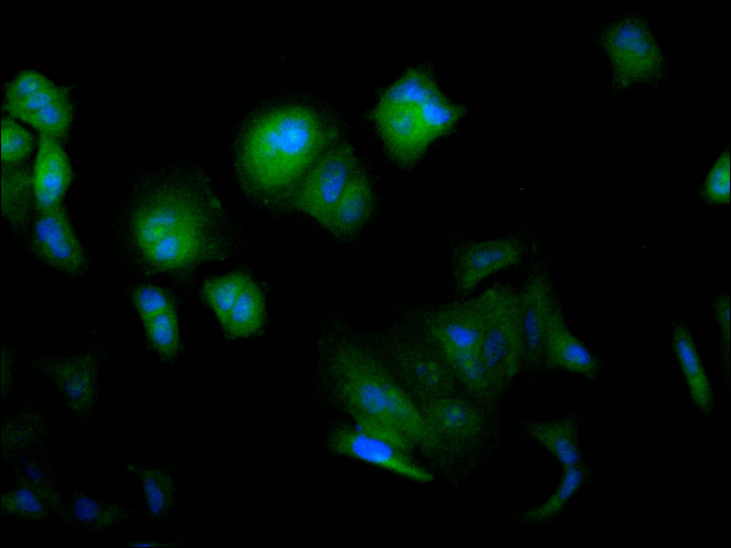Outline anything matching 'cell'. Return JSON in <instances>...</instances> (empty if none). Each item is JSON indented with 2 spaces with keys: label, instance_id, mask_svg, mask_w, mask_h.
I'll list each match as a JSON object with an SVG mask.
<instances>
[{
  "label": "cell",
  "instance_id": "d6986e66",
  "mask_svg": "<svg viewBox=\"0 0 731 548\" xmlns=\"http://www.w3.org/2000/svg\"><path fill=\"white\" fill-rule=\"evenodd\" d=\"M133 509L130 505L103 501L79 492L64 501L59 513L64 521L75 531L95 535L106 532L121 521L129 518Z\"/></svg>",
  "mask_w": 731,
  "mask_h": 548
},
{
  "label": "cell",
  "instance_id": "4fadbf2b",
  "mask_svg": "<svg viewBox=\"0 0 731 548\" xmlns=\"http://www.w3.org/2000/svg\"><path fill=\"white\" fill-rule=\"evenodd\" d=\"M460 392L457 391L419 405L427 423L443 443L445 439H475L483 428V405Z\"/></svg>",
  "mask_w": 731,
  "mask_h": 548
},
{
  "label": "cell",
  "instance_id": "d4e9b609",
  "mask_svg": "<svg viewBox=\"0 0 731 548\" xmlns=\"http://www.w3.org/2000/svg\"><path fill=\"white\" fill-rule=\"evenodd\" d=\"M52 376L69 406L84 413L94 405L96 394L95 368L86 357L69 359L54 366Z\"/></svg>",
  "mask_w": 731,
  "mask_h": 548
},
{
  "label": "cell",
  "instance_id": "836d02e7",
  "mask_svg": "<svg viewBox=\"0 0 731 548\" xmlns=\"http://www.w3.org/2000/svg\"><path fill=\"white\" fill-rule=\"evenodd\" d=\"M54 83L47 76L37 70L21 71L5 85L3 102L21 99Z\"/></svg>",
  "mask_w": 731,
  "mask_h": 548
},
{
  "label": "cell",
  "instance_id": "ba28073f",
  "mask_svg": "<svg viewBox=\"0 0 731 548\" xmlns=\"http://www.w3.org/2000/svg\"><path fill=\"white\" fill-rule=\"evenodd\" d=\"M370 115L385 151L400 166L415 163L432 143L420 113L410 105L377 103Z\"/></svg>",
  "mask_w": 731,
  "mask_h": 548
},
{
  "label": "cell",
  "instance_id": "7a4b0ae2",
  "mask_svg": "<svg viewBox=\"0 0 731 548\" xmlns=\"http://www.w3.org/2000/svg\"><path fill=\"white\" fill-rule=\"evenodd\" d=\"M338 136L336 128L312 108H274L254 121L243 137L238 154L243 183L261 195L290 196Z\"/></svg>",
  "mask_w": 731,
  "mask_h": 548
},
{
  "label": "cell",
  "instance_id": "cb8c5ba5",
  "mask_svg": "<svg viewBox=\"0 0 731 548\" xmlns=\"http://www.w3.org/2000/svg\"><path fill=\"white\" fill-rule=\"evenodd\" d=\"M520 429L529 438L550 452L563 468L581 463L578 425L566 418L549 421H527Z\"/></svg>",
  "mask_w": 731,
  "mask_h": 548
},
{
  "label": "cell",
  "instance_id": "7c38bea8",
  "mask_svg": "<svg viewBox=\"0 0 731 548\" xmlns=\"http://www.w3.org/2000/svg\"><path fill=\"white\" fill-rule=\"evenodd\" d=\"M523 247L512 238L473 243L457 252L453 276L457 289L463 294L473 290L487 277L518 264Z\"/></svg>",
  "mask_w": 731,
  "mask_h": 548
},
{
  "label": "cell",
  "instance_id": "44dd1931",
  "mask_svg": "<svg viewBox=\"0 0 731 548\" xmlns=\"http://www.w3.org/2000/svg\"><path fill=\"white\" fill-rule=\"evenodd\" d=\"M460 391L481 405L495 402L503 392L480 351L437 347Z\"/></svg>",
  "mask_w": 731,
  "mask_h": 548
},
{
  "label": "cell",
  "instance_id": "5bb4252c",
  "mask_svg": "<svg viewBox=\"0 0 731 548\" xmlns=\"http://www.w3.org/2000/svg\"><path fill=\"white\" fill-rule=\"evenodd\" d=\"M543 365L593 377L597 371L595 359L571 333L561 308L553 298L548 311L543 340Z\"/></svg>",
  "mask_w": 731,
  "mask_h": 548
},
{
  "label": "cell",
  "instance_id": "52a82bcc",
  "mask_svg": "<svg viewBox=\"0 0 731 548\" xmlns=\"http://www.w3.org/2000/svg\"><path fill=\"white\" fill-rule=\"evenodd\" d=\"M378 103L408 104L416 108L432 141L449 131L457 116L432 78L418 67L407 69L383 91Z\"/></svg>",
  "mask_w": 731,
  "mask_h": 548
},
{
  "label": "cell",
  "instance_id": "d6a6232c",
  "mask_svg": "<svg viewBox=\"0 0 731 548\" xmlns=\"http://www.w3.org/2000/svg\"><path fill=\"white\" fill-rule=\"evenodd\" d=\"M69 96V86L55 83L21 99L3 102V108L9 116L19 119L21 116L36 111L51 102Z\"/></svg>",
  "mask_w": 731,
  "mask_h": 548
},
{
  "label": "cell",
  "instance_id": "83f0119b",
  "mask_svg": "<svg viewBox=\"0 0 731 548\" xmlns=\"http://www.w3.org/2000/svg\"><path fill=\"white\" fill-rule=\"evenodd\" d=\"M588 472L582 463L564 469L563 479L557 489L543 504L523 512L518 522L523 525L543 523L557 516L587 479Z\"/></svg>",
  "mask_w": 731,
  "mask_h": 548
},
{
  "label": "cell",
  "instance_id": "9c48e42d",
  "mask_svg": "<svg viewBox=\"0 0 731 548\" xmlns=\"http://www.w3.org/2000/svg\"><path fill=\"white\" fill-rule=\"evenodd\" d=\"M31 242L36 255L53 269L79 275L86 268L84 249L64 204L37 214Z\"/></svg>",
  "mask_w": 731,
  "mask_h": 548
},
{
  "label": "cell",
  "instance_id": "8992f818",
  "mask_svg": "<svg viewBox=\"0 0 731 548\" xmlns=\"http://www.w3.org/2000/svg\"><path fill=\"white\" fill-rule=\"evenodd\" d=\"M328 450L375 466L412 481L428 483L434 476L418 465L410 452L351 425H341L328 434Z\"/></svg>",
  "mask_w": 731,
  "mask_h": 548
},
{
  "label": "cell",
  "instance_id": "d590c367",
  "mask_svg": "<svg viewBox=\"0 0 731 548\" xmlns=\"http://www.w3.org/2000/svg\"><path fill=\"white\" fill-rule=\"evenodd\" d=\"M127 468L141 481L150 512L154 515L160 514L166 504L165 489L160 473L141 465H130Z\"/></svg>",
  "mask_w": 731,
  "mask_h": 548
},
{
  "label": "cell",
  "instance_id": "603a6c76",
  "mask_svg": "<svg viewBox=\"0 0 731 548\" xmlns=\"http://www.w3.org/2000/svg\"><path fill=\"white\" fill-rule=\"evenodd\" d=\"M36 211L32 170L24 164L1 168V213L16 230L26 228Z\"/></svg>",
  "mask_w": 731,
  "mask_h": 548
},
{
  "label": "cell",
  "instance_id": "ffe728a7",
  "mask_svg": "<svg viewBox=\"0 0 731 548\" xmlns=\"http://www.w3.org/2000/svg\"><path fill=\"white\" fill-rule=\"evenodd\" d=\"M374 208V193L361 168L346 186L326 229L338 239H352L369 220Z\"/></svg>",
  "mask_w": 731,
  "mask_h": 548
},
{
  "label": "cell",
  "instance_id": "277c9868",
  "mask_svg": "<svg viewBox=\"0 0 731 548\" xmlns=\"http://www.w3.org/2000/svg\"><path fill=\"white\" fill-rule=\"evenodd\" d=\"M483 316L480 352L493 378L504 390L523 368V345L518 292L505 285L478 295Z\"/></svg>",
  "mask_w": 731,
  "mask_h": 548
},
{
  "label": "cell",
  "instance_id": "30bf717a",
  "mask_svg": "<svg viewBox=\"0 0 731 548\" xmlns=\"http://www.w3.org/2000/svg\"><path fill=\"white\" fill-rule=\"evenodd\" d=\"M426 338L437 347L480 351L483 316L478 296L443 303L427 315Z\"/></svg>",
  "mask_w": 731,
  "mask_h": 548
},
{
  "label": "cell",
  "instance_id": "2e32d148",
  "mask_svg": "<svg viewBox=\"0 0 731 548\" xmlns=\"http://www.w3.org/2000/svg\"><path fill=\"white\" fill-rule=\"evenodd\" d=\"M218 247L210 228H196L167 235L140 256L156 270L178 272L213 257Z\"/></svg>",
  "mask_w": 731,
  "mask_h": 548
},
{
  "label": "cell",
  "instance_id": "ac0fdd59",
  "mask_svg": "<svg viewBox=\"0 0 731 548\" xmlns=\"http://www.w3.org/2000/svg\"><path fill=\"white\" fill-rule=\"evenodd\" d=\"M608 41L611 58L623 76L640 78L656 68V48L639 24L632 21L620 23L611 31Z\"/></svg>",
  "mask_w": 731,
  "mask_h": 548
},
{
  "label": "cell",
  "instance_id": "3957f363",
  "mask_svg": "<svg viewBox=\"0 0 731 548\" xmlns=\"http://www.w3.org/2000/svg\"><path fill=\"white\" fill-rule=\"evenodd\" d=\"M213 197L189 184L168 186L146 197L131 218V240L141 255L171 233L209 228L215 215Z\"/></svg>",
  "mask_w": 731,
  "mask_h": 548
},
{
  "label": "cell",
  "instance_id": "f1b7e54d",
  "mask_svg": "<svg viewBox=\"0 0 731 548\" xmlns=\"http://www.w3.org/2000/svg\"><path fill=\"white\" fill-rule=\"evenodd\" d=\"M251 280L242 272H233L207 280L202 295L213 310L222 327L243 289Z\"/></svg>",
  "mask_w": 731,
  "mask_h": 548
},
{
  "label": "cell",
  "instance_id": "8d00e7d4",
  "mask_svg": "<svg viewBox=\"0 0 731 548\" xmlns=\"http://www.w3.org/2000/svg\"><path fill=\"white\" fill-rule=\"evenodd\" d=\"M708 197L718 203L726 202L730 196V155L724 154L710 173L705 184Z\"/></svg>",
  "mask_w": 731,
  "mask_h": 548
},
{
  "label": "cell",
  "instance_id": "74e56055",
  "mask_svg": "<svg viewBox=\"0 0 731 548\" xmlns=\"http://www.w3.org/2000/svg\"><path fill=\"white\" fill-rule=\"evenodd\" d=\"M716 319L720 326L721 330L729 339L730 318H729V299L724 296L720 299L715 307Z\"/></svg>",
  "mask_w": 731,
  "mask_h": 548
},
{
  "label": "cell",
  "instance_id": "6da1fadb",
  "mask_svg": "<svg viewBox=\"0 0 731 548\" xmlns=\"http://www.w3.org/2000/svg\"><path fill=\"white\" fill-rule=\"evenodd\" d=\"M330 370L337 399L355 426L408 452L444 445L419 405L369 354L354 345L333 352Z\"/></svg>",
  "mask_w": 731,
  "mask_h": 548
},
{
  "label": "cell",
  "instance_id": "8fae6325",
  "mask_svg": "<svg viewBox=\"0 0 731 548\" xmlns=\"http://www.w3.org/2000/svg\"><path fill=\"white\" fill-rule=\"evenodd\" d=\"M397 354L410 395L421 403L458 390L443 356L427 338L404 345Z\"/></svg>",
  "mask_w": 731,
  "mask_h": 548
},
{
  "label": "cell",
  "instance_id": "e575fe53",
  "mask_svg": "<svg viewBox=\"0 0 731 548\" xmlns=\"http://www.w3.org/2000/svg\"><path fill=\"white\" fill-rule=\"evenodd\" d=\"M133 300L143 323L158 313L174 308L168 294L153 285L138 288L134 292Z\"/></svg>",
  "mask_w": 731,
  "mask_h": 548
},
{
  "label": "cell",
  "instance_id": "7402d4cb",
  "mask_svg": "<svg viewBox=\"0 0 731 548\" xmlns=\"http://www.w3.org/2000/svg\"><path fill=\"white\" fill-rule=\"evenodd\" d=\"M1 494V510L11 517L40 522L59 513L64 500L49 483L24 478Z\"/></svg>",
  "mask_w": 731,
  "mask_h": 548
},
{
  "label": "cell",
  "instance_id": "484cf974",
  "mask_svg": "<svg viewBox=\"0 0 731 548\" xmlns=\"http://www.w3.org/2000/svg\"><path fill=\"white\" fill-rule=\"evenodd\" d=\"M673 347L688 385L694 405L703 414H709L713 398L709 382L695 350L689 330L684 323L672 325Z\"/></svg>",
  "mask_w": 731,
  "mask_h": 548
},
{
  "label": "cell",
  "instance_id": "4dcf8cb0",
  "mask_svg": "<svg viewBox=\"0 0 731 548\" xmlns=\"http://www.w3.org/2000/svg\"><path fill=\"white\" fill-rule=\"evenodd\" d=\"M1 137L3 166L24 164L34 151V135L9 115L1 117Z\"/></svg>",
  "mask_w": 731,
  "mask_h": 548
},
{
  "label": "cell",
  "instance_id": "1f68e13d",
  "mask_svg": "<svg viewBox=\"0 0 731 548\" xmlns=\"http://www.w3.org/2000/svg\"><path fill=\"white\" fill-rule=\"evenodd\" d=\"M147 337L156 352L172 359L180 349V335L175 308L158 313L143 323Z\"/></svg>",
  "mask_w": 731,
  "mask_h": 548
},
{
  "label": "cell",
  "instance_id": "e0dca14e",
  "mask_svg": "<svg viewBox=\"0 0 731 548\" xmlns=\"http://www.w3.org/2000/svg\"><path fill=\"white\" fill-rule=\"evenodd\" d=\"M553 297L549 282L540 274L530 277L518 292L523 367L535 370L543 366L544 330L548 308Z\"/></svg>",
  "mask_w": 731,
  "mask_h": 548
},
{
  "label": "cell",
  "instance_id": "5b68a950",
  "mask_svg": "<svg viewBox=\"0 0 731 548\" xmlns=\"http://www.w3.org/2000/svg\"><path fill=\"white\" fill-rule=\"evenodd\" d=\"M361 169L353 146L338 141L298 183L289 196L291 205L326 228L346 186Z\"/></svg>",
  "mask_w": 731,
  "mask_h": 548
},
{
  "label": "cell",
  "instance_id": "9a60e30c",
  "mask_svg": "<svg viewBox=\"0 0 731 548\" xmlns=\"http://www.w3.org/2000/svg\"><path fill=\"white\" fill-rule=\"evenodd\" d=\"M32 174L37 214L63 204L73 171L61 141L39 134Z\"/></svg>",
  "mask_w": 731,
  "mask_h": 548
},
{
  "label": "cell",
  "instance_id": "4316f807",
  "mask_svg": "<svg viewBox=\"0 0 731 548\" xmlns=\"http://www.w3.org/2000/svg\"><path fill=\"white\" fill-rule=\"evenodd\" d=\"M264 319L263 294L251 279L239 295L223 328L231 338H247L261 330Z\"/></svg>",
  "mask_w": 731,
  "mask_h": 548
},
{
  "label": "cell",
  "instance_id": "f546056e",
  "mask_svg": "<svg viewBox=\"0 0 731 548\" xmlns=\"http://www.w3.org/2000/svg\"><path fill=\"white\" fill-rule=\"evenodd\" d=\"M74 116L71 96L56 100L42 108L26 114L19 119L31 125L39 134L59 141L67 137Z\"/></svg>",
  "mask_w": 731,
  "mask_h": 548
}]
</instances>
